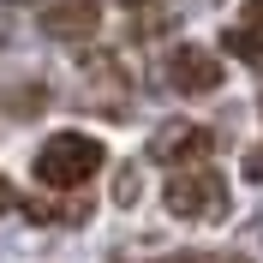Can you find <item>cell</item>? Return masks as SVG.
<instances>
[{"instance_id": "6da1fadb", "label": "cell", "mask_w": 263, "mask_h": 263, "mask_svg": "<svg viewBox=\"0 0 263 263\" xmlns=\"http://www.w3.org/2000/svg\"><path fill=\"white\" fill-rule=\"evenodd\" d=\"M102 162H108V149L90 132H54L48 144L36 149V180L54 185V192H78V185H90V174Z\"/></svg>"}, {"instance_id": "7a4b0ae2", "label": "cell", "mask_w": 263, "mask_h": 263, "mask_svg": "<svg viewBox=\"0 0 263 263\" xmlns=\"http://www.w3.org/2000/svg\"><path fill=\"white\" fill-rule=\"evenodd\" d=\"M167 210L180 215V221H221L228 215V180L215 174V167H174L167 174Z\"/></svg>"}, {"instance_id": "3957f363", "label": "cell", "mask_w": 263, "mask_h": 263, "mask_svg": "<svg viewBox=\"0 0 263 263\" xmlns=\"http://www.w3.org/2000/svg\"><path fill=\"white\" fill-rule=\"evenodd\" d=\"M167 90H180V96H210L221 90V60L210 48H197V42H180V48L167 54Z\"/></svg>"}, {"instance_id": "277c9868", "label": "cell", "mask_w": 263, "mask_h": 263, "mask_svg": "<svg viewBox=\"0 0 263 263\" xmlns=\"http://www.w3.org/2000/svg\"><path fill=\"white\" fill-rule=\"evenodd\" d=\"M210 132L197 126V120H167L156 138H149V162H167V167H197L210 156Z\"/></svg>"}, {"instance_id": "5b68a950", "label": "cell", "mask_w": 263, "mask_h": 263, "mask_svg": "<svg viewBox=\"0 0 263 263\" xmlns=\"http://www.w3.org/2000/svg\"><path fill=\"white\" fill-rule=\"evenodd\" d=\"M96 30H102L96 0H54V6H42V36H54V42H90Z\"/></svg>"}, {"instance_id": "8992f818", "label": "cell", "mask_w": 263, "mask_h": 263, "mask_svg": "<svg viewBox=\"0 0 263 263\" xmlns=\"http://www.w3.org/2000/svg\"><path fill=\"white\" fill-rule=\"evenodd\" d=\"M233 24H246V30H263V0H246V6H239V18H233Z\"/></svg>"}, {"instance_id": "52a82bcc", "label": "cell", "mask_w": 263, "mask_h": 263, "mask_svg": "<svg viewBox=\"0 0 263 263\" xmlns=\"http://www.w3.org/2000/svg\"><path fill=\"white\" fill-rule=\"evenodd\" d=\"M246 180H257V185H263V144L246 156Z\"/></svg>"}, {"instance_id": "ba28073f", "label": "cell", "mask_w": 263, "mask_h": 263, "mask_svg": "<svg viewBox=\"0 0 263 263\" xmlns=\"http://www.w3.org/2000/svg\"><path fill=\"white\" fill-rule=\"evenodd\" d=\"M6 203H12V185H6V174H0V210H6Z\"/></svg>"}]
</instances>
